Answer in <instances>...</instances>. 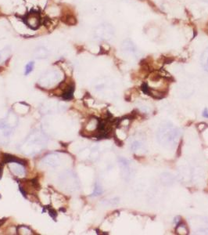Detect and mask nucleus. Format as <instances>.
Masks as SVG:
<instances>
[{
  "label": "nucleus",
  "instance_id": "obj_1",
  "mask_svg": "<svg viewBox=\"0 0 208 235\" xmlns=\"http://www.w3.org/2000/svg\"><path fill=\"white\" fill-rule=\"evenodd\" d=\"M26 25L32 29H36L40 25V16L37 13H30L25 16Z\"/></svg>",
  "mask_w": 208,
  "mask_h": 235
},
{
  "label": "nucleus",
  "instance_id": "obj_2",
  "mask_svg": "<svg viewBox=\"0 0 208 235\" xmlns=\"http://www.w3.org/2000/svg\"><path fill=\"white\" fill-rule=\"evenodd\" d=\"M10 162H16V163H18V164L22 165H27V162H26V161H25V160L18 158H16V157L15 156H13V155H10V154H3V164H5V163H10Z\"/></svg>",
  "mask_w": 208,
  "mask_h": 235
},
{
  "label": "nucleus",
  "instance_id": "obj_3",
  "mask_svg": "<svg viewBox=\"0 0 208 235\" xmlns=\"http://www.w3.org/2000/svg\"><path fill=\"white\" fill-rule=\"evenodd\" d=\"M74 91V86L73 84L68 85L66 87V89L63 90V92L62 94V97L66 100H70L73 98Z\"/></svg>",
  "mask_w": 208,
  "mask_h": 235
},
{
  "label": "nucleus",
  "instance_id": "obj_4",
  "mask_svg": "<svg viewBox=\"0 0 208 235\" xmlns=\"http://www.w3.org/2000/svg\"><path fill=\"white\" fill-rule=\"evenodd\" d=\"M47 55H48V51L44 47H39V48H38V49L35 50V56H36V57H38V58L46 57Z\"/></svg>",
  "mask_w": 208,
  "mask_h": 235
},
{
  "label": "nucleus",
  "instance_id": "obj_5",
  "mask_svg": "<svg viewBox=\"0 0 208 235\" xmlns=\"http://www.w3.org/2000/svg\"><path fill=\"white\" fill-rule=\"evenodd\" d=\"M202 61H203V67L205 68L206 70L208 71V49H207L203 54L202 57Z\"/></svg>",
  "mask_w": 208,
  "mask_h": 235
},
{
  "label": "nucleus",
  "instance_id": "obj_6",
  "mask_svg": "<svg viewBox=\"0 0 208 235\" xmlns=\"http://www.w3.org/2000/svg\"><path fill=\"white\" fill-rule=\"evenodd\" d=\"M34 69V62H29L25 67V75H27L29 73H31Z\"/></svg>",
  "mask_w": 208,
  "mask_h": 235
},
{
  "label": "nucleus",
  "instance_id": "obj_7",
  "mask_svg": "<svg viewBox=\"0 0 208 235\" xmlns=\"http://www.w3.org/2000/svg\"><path fill=\"white\" fill-rule=\"evenodd\" d=\"M47 208H49V216H51L52 218L54 219V220H56V217H57V211L55 210V209H53V208H52L51 207H50V206H49V207H47Z\"/></svg>",
  "mask_w": 208,
  "mask_h": 235
},
{
  "label": "nucleus",
  "instance_id": "obj_8",
  "mask_svg": "<svg viewBox=\"0 0 208 235\" xmlns=\"http://www.w3.org/2000/svg\"><path fill=\"white\" fill-rule=\"evenodd\" d=\"M19 189H20V192L22 193L23 196L25 197H27V192H26V190H25L24 187H22L21 185H19Z\"/></svg>",
  "mask_w": 208,
  "mask_h": 235
},
{
  "label": "nucleus",
  "instance_id": "obj_9",
  "mask_svg": "<svg viewBox=\"0 0 208 235\" xmlns=\"http://www.w3.org/2000/svg\"><path fill=\"white\" fill-rule=\"evenodd\" d=\"M203 115L205 117V118H208V109H206L205 111H203Z\"/></svg>",
  "mask_w": 208,
  "mask_h": 235
},
{
  "label": "nucleus",
  "instance_id": "obj_10",
  "mask_svg": "<svg viewBox=\"0 0 208 235\" xmlns=\"http://www.w3.org/2000/svg\"><path fill=\"white\" fill-rule=\"evenodd\" d=\"M5 221H6V219H5V218L3 219H0V226H2V225L4 224V223H5Z\"/></svg>",
  "mask_w": 208,
  "mask_h": 235
},
{
  "label": "nucleus",
  "instance_id": "obj_11",
  "mask_svg": "<svg viewBox=\"0 0 208 235\" xmlns=\"http://www.w3.org/2000/svg\"><path fill=\"white\" fill-rule=\"evenodd\" d=\"M2 174H3V167H0V179L2 177Z\"/></svg>",
  "mask_w": 208,
  "mask_h": 235
}]
</instances>
